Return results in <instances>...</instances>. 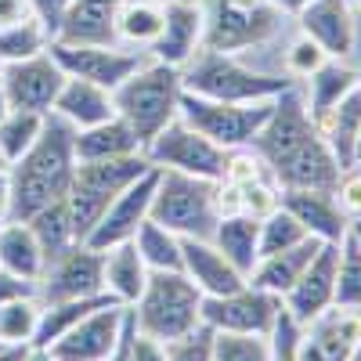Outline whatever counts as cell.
<instances>
[{
	"label": "cell",
	"mask_w": 361,
	"mask_h": 361,
	"mask_svg": "<svg viewBox=\"0 0 361 361\" xmlns=\"http://www.w3.org/2000/svg\"><path fill=\"white\" fill-rule=\"evenodd\" d=\"M145 156L156 170H177V173H192V177H206V180H221L224 166H228L224 148L202 137L199 130H192L180 116L145 145Z\"/></svg>",
	"instance_id": "10"
},
{
	"label": "cell",
	"mask_w": 361,
	"mask_h": 361,
	"mask_svg": "<svg viewBox=\"0 0 361 361\" xmlns=\"http://www.w3.org/2000/svg\"><path fill=\"white\" fill-rule=\"evenodd\" d=\"M296 361H325V354H322L318 343L307 336L304 325H300V336H296Z\"/></svg>",
	"instance_id": "48"
},
{
	"label": "cell",
	"mask_w": 361,
	"mask_h": 361,
	"mask_svg": "<svg viewBox=\"0 0 361 361\" xmlns=\"http://www.w3.org/2000/svg\"><path fill=\"white\" fill-rule=\"evenodd\" d=\"M253 152L267 166L271 180L279 188H314L333 192L340 180V163L329 152L325 137L318 134L314 119L307 116V105L296 90H282L275 98L267 123L253 137Z\"/></svg>",
	"instance_id": "1"
},
{
	"label": "cell",
	"mask_w": 361,
	"mask_h": 361,
	"mask_svg": "<svg viewBox=\"0 0 361 361\" xmlns=\"http://www.w3.org/2000/svg\"><path fill=\"white\" fill-rule=\"evenodd\" d=\"M11 112V105H8V98H4V90H0V119H4Z\"/></svg>",
	"instance_id": "54"
},
{
	"label": "cell",
	"mask_w": 361,
	"mask_h": 361,
	"mask_svg": "<svg viewBox=\"0 0 361 361\" xmlns=\"http://www.w3.org/2000/svg\"><path fill=\"white\" fill-rule=\"evenodd\" d=\"M47 44H51V33L40 25V18H22L11 25H0V66L37 58L47 51Z\"/></svg>",
	"instance_id": "35"
},
{
	"label": "cell",
	"mask_w": 361,
	"mask_h": 361,
	"mask_svg": "<svg viewBox=\"0 0 361 361\" xmlns=\"http://www.w3.org/2000/svg\"><path fill=\"white\" fill-rule=\"evenodd\" d=\"M25 361H58V357L51 354V347H29Z\"/></svg>",
	"instance_id": "52"
},
{
	"label": "cell",
	"mask_w": 361,
	"mask_h": 361,
	"mask_svg": "<svg viewBox=\"0 0 361 361\" xmlns=\"http://www.w3.org/2000/svg\"><path fill=\"white\" fill-rule=\"evenodd\" d=\"M156 180H159V170L156 166L148 170V173H141L137 180H130V185L109 202V209L102 214V221L94 224V231L87 235V246H94V250L105 253L109 246L134 238V231L148 221L152 195H156Z\"/></svg>",
	"instance_id": "14"
},
{
	"label": "cell",
	"mask_w": 361,
	"mask_h": 361,
	"mask_svg": "<svg viewBox=\"0 0 361 361\" xmlns=\"http://www.w3.org/2000/svg\"><path fill=\"white\" fill-rule=\"evenodd\" d=\"M333 199H336V206L343 209L347 221H357V217H361V159L350 163V166L340 173L336 188H333Z\"/></svg>",
	"instance_id": "43"
},
{
	"label": "cell",
	"mask_w": 361,
	"mask_h": 361,
	"mask_svg": "<svg viewBox=\"0 0 361 361\" xmlns=\"http://www.w3.org/2000/svg\"><path fill=\"white\" fill-rule=\"evenodd\" d=\"M333 304L361 311V250H357V243L350 235H343V243H340V267H336Z\"/></svg>",
	"instance_id": "39"
},
{
	"label": "cell",
	"mask_w": 361,
	"mask_h": 361,
	"mask_svg": "<svg viewBox=\"0 0 361 361\" xmlns=\"http://www.w3.org/2000/svg\"><path fill=\"white\" fill-rule=\"evenodd\" d=\"M180 83H185L188 94L214 98V102H267L293 87L286 76L257 73L238 62L235 54L206 51V47H199V54L180 69Z\"/></svg>",
	"instance_id": "5"
},
{
	"label": "cell",
	"mask_w": 361,
	"mask_h": 361,
	"mask_svg": "<svg viewBox=\"0 0 361 361\" xmlns=\"http://www.w3.org/2000/svg\"><path fill=\"white\" fill-rule=\"evenodd\" d=\"M163 29V4L159 0H119L116 8V44L123 47H152Z\"/></svg>",
	"instance_id": "32"
},
{
	"label": "cell",
	"mask_w": 361,
	"mask_h": 361,
	"mask_svg": "<svg viewBox=\"0 0 361 361\" xmlns=\"http://www.w3.org/2000/svg\"><path fill=\"white\" fill-rule=\"evenodd\" d=\"M282 311H286L282 296L267 293L253 282H246L235 293H224V296H202V325H209L214 333L271 336V329H275Z\"/></svg>",
	"instance_id": "11"
},
{
	"label": "cell",
	"mask_w": 361,
	"mask_h": 361,
	"mask_svg": "<svg viewBox=\"0 0 361 361\" xmlns=\"http://www.w3.org/2000/svg\"><path fill=\"white\" fill-rule=\"evenodd\" d=\"M123 322H127V307L109 304L94 314H87L83 322H76L66 336H58L51 343V354L58 361H109L119 333H123Z\"/></svg>",
	"instance_id": "16"
},
{
	"label": "cell",
	"mask_w": 361,
	"mask_h": 361,
	"mask_svg": "<svg viewBox=\"0 0 361 361\" xmlns=\"http://www.w3.org/2000/svg\"><path fill=\"white\" fill-rule=\"evenodd\" d=\"M347 235L354 238V243H357V250H361V217H357V221H350V228H347Z\"/></svg>",
	"instance_id": "53"
},
{
	"label": "cell",
	"mask_w": 361,
	"mask_h": 361,
	"mask_svg": "<svg viewBox=\"0 0 361 361\" xmlns=\"http://www.w3.org/2000/svg\"><path fill=\"white\" fill-rule=\"evenodd\" d=\"M0 347H4V343H0Z\"/></svg>",
	"instance_id": "61"
},
{
	"label": "cell",
	"mask_w": 361,
	"mask_h": 361,
	"mask_svg": "<svg viewBox=\"0 0 361 361\" xmlns=\"http://www.w3.org/2000/svg\"><path fill=\"white\" fill-rule=\"evenodd\" d=\"M130 361H170L166 354V343L148 336V333H137V325L130 329Z\"/></svg>",
	"instance_id": "44"
},
{
	"label": "cell",
	"mask_w": 361,
	"mask_h": 361,
	"mask_svg": "<svg viewBox=\"0 0 361 361\" xmlns=\"http://www.w3.org/2000/svg\"><path fill=\"white\" fill-rule=\"evenodd\" d=\"M22 18H33V8L29 0H0V25H11Z\"/></svg>",
	"instance_id": "47"
},
{
	"label": "cell",
	"mask_w": 361,
	"mask_h": 361,
	"mask_svg": "<svg viewBox=\"0 0 361 361\" xmlns=\"http://www.w3.org/2000/svg\"><path fill=\"white\" fill-rule=\"evenodd\" d=\"M62 83H66V73L58 69V62L47 51L37 58H25V62L0 66V90H4L11 109H33L47 116Z\"/></svg>",
	"instance_id": "15"
},
{
	"label": "cell",
	"mask_w": 361,
	"mask_h": 361,
	"mask_svg": "<svg viewBox=\"0 0 361 361\" xmlns=\"http://www.w3.org/2000/svg\"><path fill=\"white\" fill-rule=\"evenodd\" d=\"M25 296H37V282L18 279L11 271L0 267V304H11V300H25Z\"/></svg>",
	"instance_id": "46"
},
{
	"label": "cell",
	"mask_w": 361,
	"mask_h": 361,
	"mask_svg": "<svg viewBox=\"0 0 361 361\" xmlns=\"http://www.w3.org/2000/svg\"><path fill=\"white\" fill-rule=\"evenodd\" d=\"M148 170H152V163H148L145 152L119 156V159H98V163H76L73 185L66 192V206H69V217H73L80 243H87V235L94 231V224L102 221L109 202L123 192L130 180H137Z\"/></svg>",
	"instance_id": "6"
},
{
	"label": "cell",
	"mask_w": 361,
	"mask_h": 361,
	"mask_svg": "<svg viewBox=\"0 0 361 361\" xmlns=\"http://www.w3.org/2000/svg\"><path fill=\"white\" fill-rule=\"evenodd\" d=\"M304 238H314L304 231V224H300L289 209L279 202L275 209H271L267 217H260V238H257V253L260 257H271V253H282L296 243H304Z\"/></svg>",
	"instance_id": "37"
},
{
	"label": "cell",
	"mask_w": 361,
	"mask_h": 361,
	"mask_svg": "<svg viewBox=\"0 0 361 361\" xmlns=\"http://www.w3.org/2000/svg\"><path fill=\"white\" fill-rule=\"evenodd\" d=\"M134 246L148 264V271H180V235L156 224L152 217L134 231Z\"/></svg>",
	"instance_id": "34"
},
{
	"label": "cell",
	"mask_w": 361,
	"mask_h": 361,
	"mask_svg": "<svg viewBox=\"0 0 361 361\" xmlns=\"http://www.w3.org/2000/svg\"><path fill=\"white\" fill-rule=\"evenodd\" d=\"M73 152L76 163H98V159H119V156H134L145 152V145L137 141V134L130 130L127 119H102L94 127H83L73 134Z\"/></svg>",
	"instance_id": "23"
},
{
	"label": "cell",
	"mask_w": 361,
	"mask_h": 361,
	"mask_svg": "<svg viewBox=\"0 0 361 361\" xmlns=\"http://www.w3.org/2000/svg\"><path fill=\"white\" fill-rule=\"evenodd\" d=\"M54 116H62L73 130H83V127H94L102 119H112L116 116V105H112V90L90 83V80H76V76H66L62 90L51 105Z\"/></svg>",
	"instance_id": "22"
},
{
	"label": "cell",
	"mask_w": 361,
	"mask_h": 361,
	"mask_svg": "<svg viewBox=\"0 0 361 361\" xmlns=\"http://www.w3.org/2000/svg\"><path fill=\"white\" fill-rule=\"evenodd\" d=\"M73 127L62 116L47 112L44 130L33 141V148L8 166L11 180V221H29L37 209L66 199L73 173H76V152H73Z\"/></svg>",
	"instance_id": "2"
},
{
	"label": "cell",
	"mask_w": 361,
	"mask_h": 361,
	"mask_svg": "<svg viewBox=\"0 0 361 361\" xmlns=\"http://www.w3.org/2000/svg\"><path fill=\"white\" fill-rule=\"evenodd\" d=\"M148 282V264L141 260L134 238L127 243H116L105 250V271H102V286L105 293L116 300L119 307H134L137 296L145 293Z\"/></svg>",
	"instance_id": "24"
},
{
	"label": "cell",
	"mask_w": 361,
	"mask_h": 361,
	"mask_svg": "<svg viewBox=\"0 0 361 361\" xmlns=\"http://www.w3.org/2000/svg\"><path fill=\"white\" fill-rule=\"evenodd\" d=\"M354 4H357V8H361V0H354Z\"/></svg>",
	"instance_id": "60"
},
{
	"label": "cell",
	"mask_w": 361,
	"mask_h": 361,
	"mask_svg": "<svg viewBox=\"0 0 361 361\" xmlns=\"http://www.w3.org/2000/svg\"><path fill=\"white\" fill-rule=\"evenodd\" d=\"M116 304L109 293L98 296H76V300H58V304H40V322H37V336L33 347H51L58 336H66L76 322H83L87 314H94L102 307Z\"/></svg>",
	"instance_id": "31"
},
{
	"label": "cell",
	"mask_w": 361,
	"mask_h": 361,
	"mask_svg": "<svg viewBox=\"0 0 361 361\" xmlns=\"http://www.w3.org/2000/svg\"><path fill=\"white\" fill-rule=\"evenodd\" d=\"M202 47V4L199 0H173L163 4V29L148 47V58L185 69Z\"/></svg>",
	"instance_id": "18"
},
{
	"label": "cell",
	"mask_w": 361,
	"mask_h": 361,
	"mask_svg": "<svg viewBox=\"0 0 361 361\" xmlns=\"http://www.w3.org/2000/svg\"><path fill=\"white\" fill-rule=\"evenodd\" d=\"M307 336L318 343V350L325 354V361H347L350 350L361 343V311L350 307H325L318 318H311Z\"/></svg>",
	"instance_id": "27"
},
{
	"label": "cell",
	"mask_w": 361,
	"mask_h": 361,
	"mask_svg": "<svg viewBox=\"0 0 361 361\" xmlns=\"http://www.w3.org/2000/svg\"><path fill=\"white\" fill-rule=\"evenodd\" d=\"M166 354H170V361H214V329L195 325L192 333L170 340Z\"/></svg>",
	"instance_id": "41"
},
{
	"label": "cell",
	"mask_w": 361,
	"mask_h": 361,
	"mask_svg": "<svg viewBox=\"0 0 361 361\" xmlns=\"http://www.w3.org/2000/svg\"><path fill=\"white\" fill-rule=\"evenodd\" d=\"M202 4V47L238 54L275 37L282 11L271 0H199Z\"/></svg>",
	"instance_id": "8"
},
{
	"label": "cell",
	"mask_w": 361,
	"mask_h": 361,
	"mask_svg": "<svg viewBox=\"0 0 361 361\" xmlns=\"http://www.w3.org/2000/svg\"><path fill=\"white\" fill-rule=\"evenodd\" d=\"M102 271H105V253L87 243H76L73 250H66L44 267V279L37 282V300L40 304H58V300L98 296L105 293Z\"/></svg>",
	"instance_id": "13"
},
{
	"label": "cell",
	"mask_w": 361,
	"mask_h": 361,
	"mask_svg": "<svg viewBox=\"0 0 361 361\" xmlns=\"http://www.w3.org/2000/svg\"><path fill=\"white\" fill-rule=\"evenodd\" d=\"M257 238H260V221H257L253 214H224V217H217L209 243H214V246L250 279L253 267H257V260H260Z\"/></svg>",
	"instance_id": "28"
},
{
	"label": "cell",
	"mask_w": 361,
	"mask_h": 361,
	"mask_svg": "<svg viewBox=\"0 0 361 361\" xmlns=\"http://www.w3.org/2000/svg\"><path fill=\"white\" fill-rule=\"evenodd\" d=\"M0 170H8V159L4 156H0Z\"/></svg>",
	"instance_id": "57"
},
{
	"label": "cell",
	"mask_w": 361,
	"mask_h": 361,
	"mask_svg": "<svg viewBox=\"0 0 361 361\" xmlns=\"http://www.w3.org/2000/svg\"><path fill=\"white\" fill-rule=\"evenodd\" d=\"M47 54L54 58L58 69H62L66 76L90 80V83H98L105 90H116L145 62L141 51H130L123 44H66V40H51Z\"/></svg>",
	"instance_id": "12"
},
{
	"label": "cell",
	"mask_w": 361,
	"mask_h": 361,
	"mask_svg": "<svg viewBox=\"0 0 361 361\" xmlns=\"http://www.w3.org/2000/svg\"><path fill=\"white\" fill-rule=\"evenodd\" d=\"M29 347H33V343H4V347H0V361H25Z\"/></svg>",
	"instance_id": "50"
},
{
	"label": "cell",
	"mask_w": 361,
	"mask_h": 361,
	"mask_svg": "<svg viewBox=\"0 0 361 361\" xmlns=\"http://www.w3.org/2000/svg\"><path fill=\"white\" fill-rule=\"evenodd\" d=\"M180 94H185L180 69L156 62V58H145V62L112 90V105H116V116L130 123L137 141L148 145L166 123L177 119Z\"/></svg>",
	"instance_id": "3"
},
{
	"label": "cell",
	"mask_w": 361,
	"mask_h": 361,
	"mask_svg": "<svg viewBox=\"0 0 361 361\" xmlns=\"http://www.w3.org/2000/svg\"><path fill=\"white\" fill-rule=\"evenodd\" d=\"M44 112H33V109H11L4 119H0V156L11 163H18L29 148H33V141L40 137L44 130Z\"/></svg>",
	"instance_id": "36"
},
{
	"label": "cell",
	"mask_w": 361,
	"mask_h": 361,
	"mask_svg": "<svg viewBox=\"0 0 361 361\" xmlns=\"http://www.w3.org/2000/svg\"><path fill=\"white\" fill-rule=\"evenodd\" d=\"M271 4H275L282 15H300V11L311 4V0H271Z\"/></svg>",
	"instance_id": "51"
},
{
	"label": "cell",
	"mask_w": 361,
	"mask_h": 361,
	"mask_svg": "<svg viewBox=\"0 0 361 361\" xmlns=\"http://www.w3.org/2000/svg\"><path fill=\"white\" fill-rule=\"evenodd\" d=\"M130 318L137 333L170 343L202 325V293L185 271H148L145 293L130 307Z\"/></svg>",
	"instance_id": "4"
},
{
	"label": "cell",
	"mask_w": 361,
	"mask_h": 361,
	"mask_svg": "<svg viewBox=\"0 0 361 361\" xmlns=\"http://www.w3.org/2000/svg\"><path fill=\"white\" fill-rule=\"evenodd\" d=\"M25 224L33 228V235H37V243H40V250H44L47 264L80 243V238H76V228H73V217H69L66 199H58V202H51V206L37 209V214L29 217Z\"/></svg>",
	"instance_id": "33"
},
{
	"label": "cell",
	"mask_w": 361,
	"mask_h": 361,
	"mask_svg": "<svg viewBox=\"0 0 361 361\" xmlns=\"http://www.w3.org/2000/svg\"><path fill=\"white\" fill-rule=\"evenodd\" d=\"M347 361H361V343H357V347L350 350V357H347Z\"/></svg>",
	"instance_id": "55"
},
{
	"label": "cell",
	"mask_w": 361,
	"mask_h": 361,
	"mask_svg": "<svg viewBox=\"0 0 361 361\" xmlns=\"http://www.w3.org/2000/svg\"><path fill=\"white\" fill-rule=\"evenodd\" d=\"M282 206L304 224L307 235L322 238V243H343L350 221L336 206L333 192H314V188H282Z\"/></svg>",
	"instance_id": "21"
},
{
	"label": "cell",
	"mask_w": 361,
	"mask_h": 361,
	"mask_svg": "<svg viewBox=\"0 0 361 361\" xmlns=\"http://www.w3.org/2000/svg\"><path fill=\"white\" fill-rule=\"evenodd\" d=\"M336 267H340V243H322L307 271L300 275V282L282 296V304L293 322L307 325L318 318L325 307H333V293H336Z\"/></svg>",
	"instance_id": "17"
},
{
	"label": "cell",
	"mask_w": 361,
	"mask_h": 361,
	"mask_svg": "<svg viewBox=\"0 0 361 361\" xmlns=\"http://www.w3.org/2000/svg\"><path fill=\"white\" fill-rule=\"evenodd\" d=\"M357 87H361V73H357Z\"/></svg>",
	"instance_id": "59"
},
{
	"label": "cell",
	"mask_w": 361,
	"mask_h": 361,
	"mask_svg": "<svg viewBox=\"0 0 361 361\" xmlns=\"http://www.w3.org/2000/svg\"><path fill=\"white\" fill-rule=\"evenodd\" d=\"M318 134L325 137L329 152L336 156L340 170H347L354 163V152H357V137H361V87H350L347 94L329 109L322 119H318Z\"/></svg>",
	"instance_id": "25"
},
{
	"label": "cell",
	"mask_w": 361,
	"mask_h": 361,
	"mask_svg": "<svg viewBox=\"0 0 361 361\" xmlns=\"http://www.w3.org/2000/svg\"><path fill=\"white\" fill-rule=\"evenodd\" d=\"M148 217L180 238H209L217 224V180L159 170Z\"/></svg>",
	"instance_id": "7"
},
{
	"label": "cell",
	"mask_w": 361,
	"mask_h": 361,
	"mask_svg": "<svg viewBox=\"0 0 361 361\" xmlns=\"http://www.w3.org/2000/svg\"><path fill=\"white\" fill-rule=\"evenodd\" d=\"M275 98L267 102H214V98H199V94H180V119L199 130L202 137H209L214 145H221L224 152L231 148H246L253 145L257 130L267 123Z\"/></svg>",
	"instance_id": "9"
},
{
	"label": "cell",
	"mask_w": 361,
	"mask_h": 361,
	"mask_svg": "<svg viewBox=\"0 0 361 361\" xmlns=\"http://www.w3.org/2000/svg\"><path fill=\"white\" fill-rule=\"evenodd\" d=\"M350 87H357V73L347 66V62H340V58H329L325 66H318L311 76H304V105H307V116L318 119L333 109Z\"/></svg>",
	"instance_id": "30"
},
{
	"label": "cell",
	"mask_w": 361,
	"mask_h": 361,
	"mask_svg": "<svg viewBox=\"0 0 361 361\" xmlns=\"http://www.w3.org/2000/svg\"><path fill=\"white\" fill-rule=\"evenodd\" d=\"M159 4H173V0H159Z\"/></svg>",
	"instance_id": "58"
},
{
	"label": "cell",
	"mask_w": 361,
	"mask_h": 361,
	"mask_svg": "<svg viewBox=\"0 0 361 361\" xmlns=\"http://www.w3.org/2000/svg\"><path fill=\"white\" fill-rule=\"evenodd\" d=\"M357 159H361V137H357V152H354V163H357Z\"/></svg>",
	"instance_id": "56"
},
{
	"label": "cell",
	"mask_w": 361,
	"mask_h": 361,
	"mask_svg": "<svg viewBox=\"0 0 361 361\" xmlns=\"http://www.w3.org/2000/svg\"><path fill=\"white\" fill-rule=\"evenodd\" d=\"M214 361H271V336L214 333Z\"/></svg>",
	"instance_id": "40"
},
{
	"label": "cell",
	"mask_w": 361,
	"mask_h": 361,
	"mask_svg": "<svg viewBox=\"0 0 361 361\" xmlns=\"http://www.w3.org/2000/svg\"><path fill=\"white\" fill-rule=\"evenodd\" d=\"M29 8H33V18H40V25L51 33V40L58 37V25L66 18V8L69 0H29Z\"/></svg>",
	"instance_id": "45"
},
{
	"label": "cell",
	"mask_w": 361,
	"mask_h": 361,
	"mask_svg": "<svg viewBox=\"0 0 361 361\" xmlns=\"http://www.w3.org/2000/svg\"><path fill=\"white\" fill-rule=\"evenodd\" d=\"M37 322H40V300L37 296L0 304V343H33Z\"/></svg>",
	"instance_id": "38"
},
{
	"label": "cell",
	"mask_w": 361,
	"mask_h": 361,
	"mask_svg": "<svg viewBox=\"0 0 361 361\" xmlns=\"http://www.w3.org/2000/svg\"><path fill=\"white\" fill-rule=\"evenodd\" d=\"M318 250H322V238H304V243H296V246H289L282 253L260 257L257 267H253V275H250V282L267 289V293H275V296H286L300 282V275L307 271V264L314 260Z\"/></svg>",
	"instance_id": "26"
},
{
	"label": "cell",
	"mask_w": 361,
	"mask_h": 361,
	"mask_svg": "<svg viewBox=\"0 0 361 361\" xmlns=\"http://www.w3.org/2000/svg\"><path fill=\"white\" fill-rule=\"evenodd\" d=\"M0 267L11 271V275H18V279H29V282L44 279L47 257H44L33 228H29L25 221L0 224Z\"/></svg>",
	"instance_id": "29"
},
{
	"label": "cell",
	"mask_w": 361,
	"mask_h": 361,
	"mask_svg": "<svg viewBox=\"0 0 361 361\" xmlns=\"http://www.w3.org/2000/svg\"><path fill=\"white\" fill-rule=\"evenodd\" d=\"M11 221V180L8 170H0V224Z\"/></svg>",
	"instance_id": "49"
},
{
	"label": "cell",
	"mask_w": 361,
	"mask_h": 361,
	"mask_svg": "<svg viewBox=\"0 0 361 361\" xmlns=\"http://www.w3.org/2000/svg\"><path fill=\"white\" fill-rule=\"evenodd\" d=\"M180 271L195 282L202 296H224L250 282L209 238H180Z\"/></svg>",
	"instance_id": "20"
},
{
	"label": "cell",
	"mask_w": 361,
	"mask_h": 361,
	"mask_svg": "<svg viewBox=\"0 0 361 361\" xmlns=\"http://www.w3.org/2000/svg\"><path fill=\"white\" fill-rule=\"evenodd\" d=\"M296 18L300 33H307L329 58H340V62L350 58L357 44V18L350 0H311Z\"/></svg>",
	"instance_id": "19"
},
{
	"label": "cell",
	"mask_w": 361,
	"mask_h": 361,
	"mask_svg": "<svg viewBox=\"0 0 361 361\" xmlns=\"http://www.w3.org/2000/svg\"><path fill=\"white\" fill-rule=\"evenodd\" d=\"M329 62V54L307 37V33H300L293 44H289V51H286V73L289 76H296V80H304V76H311L318 66H325Z\"/></svg>",
	"instance_id": "42"
}]
</instances>
